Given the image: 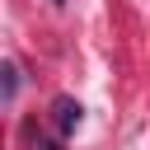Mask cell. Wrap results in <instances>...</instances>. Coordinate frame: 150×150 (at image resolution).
Masks as SVG:
<instances>
[{
	"label": "cell",
	"mask_w": 150,
	"mask_h": 150,
	"mask_svg": "<svg viewBox=\"0 0 150 150\" xmlns=\"http://www.w3.org/2000/svg\"><path fill=\"white\" fill-rule=\"evenodd\" d=\"M0 75H5V103H14V94H19V66H14V61H5V70H0Z\"/></svg>",
	"instance_id": "2"
},
{
	"label": "cell",
	"mask_w": 150,
	"mask_h": 150,
	"mask_svg": "<svg viewBox=\"0 0 150 150\" xmlns=\"http://www.w3.org/2000/svg\"><path fill=\"white\" fill-rule=\"evenodd\" d=\"M38 150H56V145H52V141H38Z\"/></svg>",
	"instance_id": "3"
},
{
	"label": "cell",
	"mask_w": 150,
	"mask_h": 150,
	"mask_svg": "<svg viewBox=\"0 0 150 150\" xmlns=\"http://www.w3.org/2000/svg\"><path fill=\"white\" fill-rule=\"evenodd\" d=\"M52 112H56V131H66V136H70V131L80 127V117H84V108H80L75 98H56Z\"/></svg>",
	"instance_id": "1"
}]
</instances>
